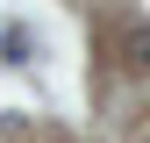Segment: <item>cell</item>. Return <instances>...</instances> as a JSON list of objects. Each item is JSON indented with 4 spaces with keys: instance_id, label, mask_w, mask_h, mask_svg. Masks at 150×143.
I'll list each match as a JSON object with an SVG mask.
<instances>
[{
    "instance_id": "cell-1",
    "label": "cell",
    "mask_w": 150,
    "mask_h": 143,
    "mask_svg": "<svg viewBox=\"0 0 150 143\" xmlns=\"http://www.w3.org/2000/svg\"><path fill=\"white\" fill-rule=\"evenodd\" d=\"M129 50H136L129 64H150V29H136V36H129Z\"/></svg>"
}]
</instances>
